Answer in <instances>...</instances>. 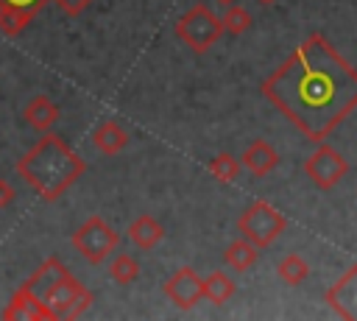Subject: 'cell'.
I'll list each match as a JSON object with an SVG mask.
<instances>
[{
	"mask_svg": "<svg viewBox=\"0 0 357 321\" xmlns=\"http://www.w3.org/2000/svg\"><path fill=\"white\" fill-rule=\"evenodd\" d=\"M259 89L310 142H324L357 109V70L324 33H310Z\"/></svg>",
	"mask_w": 357,
	"mask_h": 321,
	"instance_id": "obj_1",
	"label": "cell"
},
{
	"mask_svg": "<svg viewBox=\"0 0 357 321\" xmlns=\"http://www.w3.org/2000/svg\"><path fill=\"white\" fill-rule=\"evenodd\" d=\"M84 170H86L84 159L59 134H47V131L17 162V176L42 201H59L84 176Z\"/></svg>",
	"mask_w": 357,
	"mask_h": 321,
	"instance_id": "obj_2",
	"label": "cell"
},
{
	"mask_svg": "<svg viewBox=\"0 0 357 321\" xmlns=\"http://www.w3.org/2000/svg\"><path fill=\"white\" fill-rule=\"evenodd\" d=\"M284 229H287V218H284L273 204H268V201H262V198L251 201V204L240 212V218H237V232H240V237L251 240L257 248L273 246Z\"/></svg>",
	"mask_w": 357,
	"mask_h": 321,
	"instance_id": "obj_3",
	"label": "cell"
},
{
	"mask_svg": "<svg viewBox=\"0 0 357 321\" xmlns=\"http://www.w3.org/2000/svg\"><path fill=\"white\" fill-rule=\"evenodd\" d=\"M176 36L195 53H206L220 36H223V22L220 17L206 6L198 3L190 11H184L176 22Z\"/></svg>",
	"mask_w": 357,
	"mask_h": 321,
	"instance_id": "obj_4",
	"label": "cell"
},
{
	"mask_svg": "<svg viewBox=\"0 0 357 321\" xmlns=\"http://www.w3.org/2000/svg\"><path fill=\"white\" fill-rule=\"evenodd\" d=\"M73 246L75 251L92 262V265H100L117 246H120V234L100 218V215H89L75 232H73Z\"/></svg>",
	"mask_w": 357,
	"mask_h": 321,
	"instance_id": "obj_5",
	"label": "cell"
},
{
	"mask_svg": "<svg viewBox=\"0 0 357 321\" xmlns=\"http://www.w3.org/2000/svg\"><path fill=\"white\" fill-rule=\"evenodd\" d=\"M92 299H95L92 290H89L86 285H81V282L70 274V276H64V279L47 293L45 304L53 310V318H78V315H84V313L89 310Z\"/></svg>",
	"mask_w": 357,
	"mask_h": 321,
	"instance_id": "obj_6",
	"label": "cell"
},
{
	"mask_svg": "<svg viewBox=\"0 0 357 321\" xmlns=\"http://www.w3.org/2000/svg\"><path fill=\"white\" fill-rule=\"evenodd\" d=\"M304 173L307 179L318 187V190H332L346 173H349V162L332 148V145H324L318 142V148L307 156L304 162Z\"/></svg>",
	"mask_w": 357,
	"mask_h": 321,
	"instance_id": "obj_7",
	"label": "cell"
},
{
	"mask_svg": "<svg viewBox=\"0 0 357 321\" xmlns=\"http://www.w3.org/2000/svg\"><path fill=\"white\" fill-rule=\"evenodd\" d=\"M165 296L178 307V310H192L204 299V279L195 274V268L184 265L178 268L167 282H165Z\"/></svg>",
	"mask_w": 357,
	"mask_h": 321,
	"instance_id": "obj_8",
	"label": "cell"
},
{
	"mask_svg": "<svg viewBox=\"0 0 357 321\" xmlns=\"http://www.w3.org/2000/svg\"><path fill=\"white\" fill-rule=\"evenodd\" d=\"M324 301L329 304V310L335 315L357 321V262L351 268H346V274H340V279H335V285L324 293Z\"/></svg>",
	"mask_w": 357,
	"mask_h": 321,
	"instance_id": "obj_9",
	"label": "cell"
},
{
	"mask_svg": "<svg viewBox=\"0 0 357 321\" xmlns=\"http://www.w3.org/2000/svg\"><path fill=\"white\" fill-rule=\"evenodd\" d=\"M3 318L6 321H53V310L39 299L33 296L28 288H17L14 296L8 299L6 310H3Z\"/></svg>",
	"mask_w": 357,
	"mask_h": 321,
	"instance_id": "obj_10",
	"label": "cell"
},
{
	"mask_svg": "<svg viewBox=\"0 0 357 321\" xmlns=\"http://www.w3.org/2000/svg\"><path fill=\"white\" fill-rule=\"evenodd\" d=\"M64 276H70V271H67V265L59 260V257H47L25 282H22V288H28L33 296H39L42 301L47 299V293L64 279Z\"/></svg>",
	"mask_w": 357,
	"mask_h": 321,
	"instance_id": "obj_11",
	"label": "cell"
},
{
	"mask_svg": "<svg viewBox=\"0 0 357 321\" xmlns=\"http://www.w3.org/2000/svg\"><path fill=\"white\" fill-rule=\"evenodd\" d=\"M240 165H243L251 176L262 179V176H268V173L279 165V154H276V148H273L268 140H254V142L243 151Z\"/></svg>",
	"mask_w": 357,
	"mask_h": 321,
	"instance_id": "obj_12",
	"label": "cell"
},
{
	"mask_svg": "<svg viewBox=\"0 0 357 321\" xmlns=\"http://www.w3.org/2000/svg\"><path fill=\"white\" fill-rule=\"evenodd\" d=\"M128 240H131L137 248L151 251L153 246H159V243L165 240V226H162L153 215L142 212V215H137V218L128 223Z\"/></svg>",
	"mask_w": 357,
	"mask_h": 321,
	"instance_id": "obj_13",
	"label": "cell"
},
{
	"mask_svg": "<svg viewBox=\"0 0 357 321\" xmlns=\"http://www.w3.org/2000/svg\"><path fill=\"white\" fill-rule=\"evenodd\" d=\"M22 117H25V123H28L33 131L45 134V131H50V128L59 123V106H56L50 98L36 95V98H31V100H28V106H25Z\"/></svg>",
	"mask_w": 357,
	"mask_h": 321,
	"instance_id": "obj_14",
	"label": "cell"
},
{
	"mask_svg": "<svg viewBox=\"0 0 357 321\" xmlns=\"http://www.w3.org/2000/svg\"><path fill=\"white\" fill-rule=\"evenodd\" d=\"M92 145H95L100 154L114 156V154H120V151L128 145V134H126V128H123L120 123H114V120H100V123L95 126V131H92Z\"/></svg>",
	"mask_w": 357,
	"mask_h": 321,
	"instance_id": "obj_15",
	"label": "cell"
},
{
	"mask_svg": "<svg viewBox=\"0 0 357 321\" xmlns=\"http://www.w3.org/2000/svg\"><path fill=\"white\" fill-rule=\"evenodd\" d=\"M257 260H259V248H257L251 240H245V237L231 240V243L226 246V251H223V262H226L231 271H237V274L248 271Z\"/></svg>",
	"mask_w": 357,
	"mask_h": 321,
	"instance_id": "obj_16",
	"label": "cell"
},
{
	"mask_svg": "<svg viewBox=\"0 0 357 321\" xmlns=\"http://www.w3.org/2000/svg\"><path fill=\"white\" fill-rule=\"evenodd\" d=\"M234 290H237L234 279L229 274H223V271H212L209 276H204V299L218 304V307L226 304L234 296Z\"/></svg>",
	"mask_w": 357,
	"mask_h": 321,
	"instance_id": "obj_17",
	"label": "cell"
},
{
	"mask_svg": "<svg viewBox=\"0 0 357 321\" xmlns=\"http://www.w3.org/2000/svg\"><path fill=\"white\" fill-rule=\"evenodd\" d=\"M36 17V8H14V6H0V33L6 36H20Z\"/></svg>",
	"mask_w": 357,
	"mask_h": 321,
	"instance_id": "obj_18",
	"label": "cell"
},
{
	"mask_svg": "<svg viewBox=\"0 0 357 321\" xmlns=\"http://www.w3.org/2000/svg\"><path fill=\"white\" fill-rule=\"evenodd\" d=\"M206 170H209V176H212L215 181H220V184H231V181L240 176L243 165H240L237 156H231L229 151H223V154H218V156L209 159Z\"/></svg>",
	"mask_w": 357,
	"mask_h": 321,
	"instance_id": "obj_19",
	"label": "cell"
},
{
	"mask_svg": "<svg viewBox=\"0 0 357 321\" xmlns=\"http://www.w3.org/2000/svg\"><path fill=\"white\" fill-rule=\"evenodd\" d=\"M276 274H279V279L284 285H301L310 276V265H307V260L301 254H287V257L279 260Z\"/></svg>",
	"mask_w": 357,
	"mask_h": 321,
	"instance_id": "obj_20",
	"label": "cell"
},
{
	"mask_svg": "<svg viewBox=\"0 0 357 321\" xmlns=\"http://www.w3.org/2000/svg\"><path fill=\"white\" fill-rule=\"evenodd\" d=\"M109 276L117 282V285H131L139 279V262L131 257V254H117L109 265Z\"/></svg>",
	"mask_w": 357,
	"mask_h": 321,
	"instance_id": "obj_21",
	"label": "cell"
},
{
	"mask_svg": "<svg viewBox=\"0 0 357 321\" xmlns=\"http://www.w3.org/2000/svg\"><path fill=\"white\" fill-rule=\"evenodd\" d=\"M220 22H223V31H226V33L240 36V33H245V31L251 28V14H248L243 6L231 3V6H226V11H223Z\"/></svg>",
	"mask_w": 357,
	"mask_h": 321,
	"instance_id": "obj_22",
	"label": "cell"
},
{
	"mask_svg": "<svg viewBox=\"0 0 357 321\" xmlns=\"http://www.w3.org/2000/svg\"><path fill=\"white\" fill-rule=\"evenodd\" d=\"M50 3H56L59 11H64V14H70V17H78L92 0H50Z\"/></svg>",
	"mask_w": 357,
	"mask_h": 321,
	"instance_id": "obj_23",
	"label": "cell"
},
{
	"mask_svg": "<svg viewBox=\"0 0 357 321\" xmlns=\"http://www.w3.org/2000/svg\"><path fill=\"white\" fill-rule=\"evenodd\" d=\"M14 195H17V190L6 181V179H0V209H6V207H11V201H14Z\"/></svg>",
	"mask_w": 357,
	"mask_h": 321,
	"instance_id": "obj_24",
	"label": "cell"
},
{
	"mask_svg": "<svg viewBox=\"0 0 357 321\" xmlns=\"http://www.w3.org/2000/svg\"><path fill=\"white\" fill-rule=\"evenodd\" d=\"M50 0H0V6H14V8H42V6H47Z\"/></svg>",
	"mask_w": 357,
	"mask_h": 321,
	"instance_id": "obj_25",
	"label": "cell"
},
{
	"mask_svg": "<svg viewBox=\"0 0 357 321\" xmlns=\"http://www.w3.org/2000/svg\"><path fill=\"white\" fill-rule=\"evenodd\" d=\"M215 3H220V6L226 8V6H231V3H237V0H215Z\"/></svg>",
	"mask_w": 357,
	"mask_h": 321,
	"instance_id": "obj_26",
	"label": "cell"
},
{
	"mask_svg": "<svg viewBox=\"0 0 357 321\" xmlns=\"http://www.w3.org/2000/svg\"><path fill=\"white\" fill-rule=\"evenodd\" d=\"M257 3H259V6H273L276 0H257Z\"/></svg>",
	"mask_w": 357,
	"mask_h": 321,
	"instance_id": "obj_27",
	"label": "cell"
}]
</instances>
